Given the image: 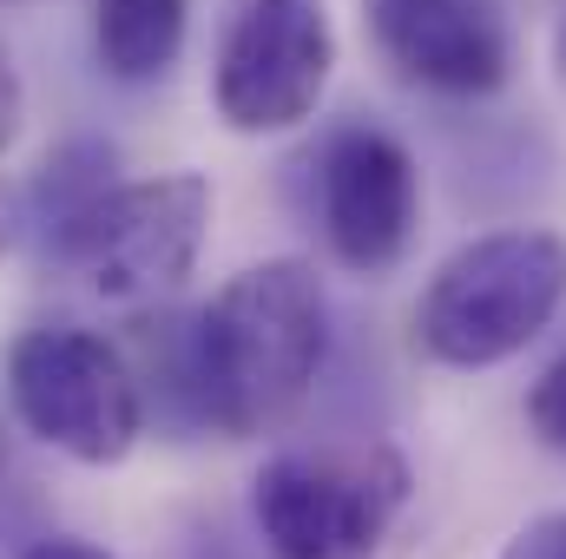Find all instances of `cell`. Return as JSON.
Wrapping results in <instances>:
<instances>
[{
	"mask_svg": "<svg viewBox=\"0 0 566 559\" xmlns=\"http://www.w3.org/2000/svg\"><path fill=\"white\" fill-rule=\"evenodd\" d=\"M566 303V238L488 231L434 264L416 296V349L441 369H494L521 356Z\"/></svg>",
	"mask_w": 566,
	"mask_h": 559,
	"instance_id": "cell-2",
	"label": "cell"
},
{
	"mask_svg": "<svg viewBox=\"0 0 566 559\" xmlns=\"http://www.w3.org/2000/svg\"><path fill=\"white\" fill-rule=\"evenodd\" d=\"M554 66H560V80H566V7H560V27H554Z\"/></svg>",
	"mask_w": 566,
	"mask_h": 559,
	"instance_id": "cell-14",
	"label": "cell"
},
{
	"mask_svg": "<svg viewBox=\"0 0 566 559\" xmlns=\"http://www.w3.org/2000/svg\"><path fill=\"white\" fill-rule=\"evenodd\" d=\"M20 113H27V99H20V73H13V60H7V46H0V151L20 139Z\"/></svg>",
	"mask_w": 566,
	"mask_h": 559,
	"instance_id": "cell-12",
	"label": "cell"
},
{
	"mask_svg": "<svg viewBox=\"0 0 566 559\" xmlns=\"http://www.w3.org/2000/svg\"><path fill=\"white\" fill-rule=\"evenodd\" d=\"M422 211V178L409 145L376 126H343L316 151V224L356 277L402 264Z\"/></svg>",
	"mask_w": 566,
	"mask_h": 559,
	"instance_id": "cell-7",
	"label": "cell"
},
{
	"mask_svg": "<svg viewBox=\"0 0 566 559\" xmlns=\"http://www.w3.org/2000/svg\"><path fill=\"white\" fill-rule=\"evenodd\" d=\"M198 559H238V553H231V547H218V540H211V547H198Z\"/></svg>",
	"mask_w": 566,
	"mask_h": 559,
	"instance_id": "cell-16",
	"label": "cell"
},
{
	"mask_svg": "<svg viewBox=\"0 0 566 559\" xmlns=\"http://www.w3.org/2000/svg\"><path fill=\"white\" fill-rule=\"evenodd\" d=\"M409 500L396 447L277 454L251 481V520L271 559H376Z\"/></svg>",
	"mask_w": 566,
	"mask_h": 559,
	"instance_id": "cell-4",
	"label": "cell"
},
{
	"mask_svg": "<svg viewBox=\"0 0 566 559\" xmlns=\"http://www.w3.org/2000/svg\"><path fill=\"white\" fill-rule=\"evenodd\" d=\"M185 20H191V0H99L93 7L99 66L126 86L158 80L185 46Z\"/></svg>",
	"mask_w": 566,
	"mask_h": 559,
	"instance_id": "cell-9",
	"label": "cell"
},
{
	"mask_svg": "<svg viewBox=\"0 0 566 559\" xmlns=\"http://www.w3.org/2000/svg\"><path fill=\"white\" fill-rule=\"evenodd\" d=\"M53 251L113 303L165 296L198 271L211 238V184L198 171H165L139 184H99L46 224Z\"/></svg>",
	"mask_w": 566,
	"mask_h": 559,
	"instance_id": "cell-3",
	"label": "cell"
},
{
	"mask_svg": "<svg viewBox=\"0 0 566 559\" xmlns=\"http://www.w3.org/2000/svg\"><path fill=\"white\" fill-rule=\"evenodd\" d=\"M7 395H13V415L27 421V434H40L46 447L86 467L126 461L145 428L139 376L93 329H53V323L27 329L7 349Z\"/></svg>",
	"mask_w": 566,
	"mask_h": 559,
	"instance_id": "cell-5",
	"label": "cell"
},
{
	"mask_svg": "<svg viewBox=\"0 0 566 559\" xmlns=\"http://www.w3.org/2000/svg\"><path fill=\"white\" fill-rule=\"evenodd\" d=\"M329 356V296L310 264L271 257L224 283L165 349V389L198 428L231 441L303 409Z\"/></svg>",
	"mask_w": 566,
	"mask_h": 559,
	"instance_id": "cell-1",
	"label": "cell"
},
{
	"mask_svg": "<svg viewBox=\"0 0 566 559\" xmlns=\"http://www.w3.org/2000/svg\"><path fill=\"white\" fill-rule=\"evenodd\" d=\"M7 238H13V204H7V191H0V251H7Z\"/></svg>",
	"mask_w": 566,
	"mask_h": 559,
	"instance_id": "cell-15",
	"label": "cell"
},
{
	"mask_svg": "<svg viewBox=\"0 0 566 559\" xmlns=\"http://www.w3.org/2000/svg\"><path fill=\"white\" fill-rule=\"evenodd\" d=\"M376 53L448 99H481L507 80L514 46L494 0H363Z\"/></svg>",
	"mask_w": 566,
	"mask_h": 559,
	"instance_id": "cell-8",
	"label": "cell"
},
{
	"mask_svg": "<svg viewBox=\"0 0 566 559\" xmlns=\"http://www.w3.org/2000/svg\"><path fill=\"white\" fill-rule=\"evenodd\" d=\"M501 559H566V507L534 514V520L501 547Z\"/></svg>",
	"mask_w": 566,
	"mask_h": 559,
	"instance_id": "cell-11",
	"label": "cell"
},
{
	"mask_svg": "<svg viewBox=\"0 0 566 559\" xmlns=\"http://www.w3.org/2000/svg\"><path fill=\"white\" fill-rule=\"evenodd\" d=\"M20 559H113V553H99L93 540H73V534H53V540H33Z\"/></svg>",
	"mask_w": 566,
	"mask_h": 559,
	"instance_id": "cell-13",
	"label": "cell"
},
{
	"mask_svg": "<svg viewBox=\"0 0 566 559\" xmlns=\"http://www.w3.org/2000/svg\"><path fill=\"white\" fill-rule=\"evenodd\" d=\"M527 421H534V434H541L554 454H566V349L534 376V389H527Z\"/></svg>",
	"mask_w": 566,
	"mask_h": 559,
	"instance_id": "cell-10",
	"label": "cell"
},
{
	"mask_svg": "<svg viewBox=\"0 0 566 559\" xmlns=\"http://www.w3.org/2000/svg\"><path fill=\"white\" fill-rule=\"evenodd\" d=\"M336 73V27L323 0H238L211 60V106L231 133L271 139L303 126Z\"/></svg>",
	"mask_w": 566,
	"mask_h": 559,
	"instance_id": "cell-6",
	"label": "cell"
},
{
	"mask_svg": "<svg viewBox=\"0 0 566 559\" xmlns=\"http://www.w3.org/2000/svg\"><path fill=\"white\" fill-rule=\"evenodd\" d=\"M0 474H7V461H0Z\"/></svg>",
	"mask_w": 566,
	"mask_h": 559,
	"instance_id": "cell-17",
	"label": "cell"
}]
</instances>
